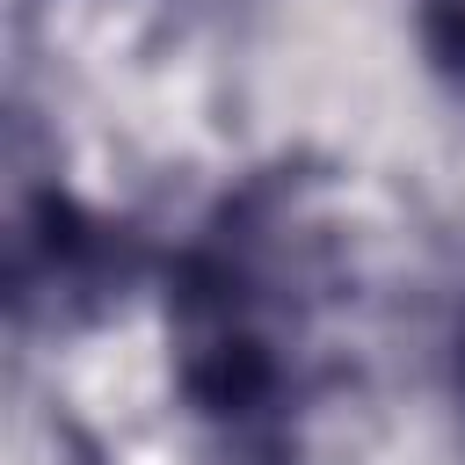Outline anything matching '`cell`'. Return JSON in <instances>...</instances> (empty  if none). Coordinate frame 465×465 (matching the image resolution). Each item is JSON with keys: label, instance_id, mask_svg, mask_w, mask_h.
Wrapping results in <instances>:
<instances>
[{"label": "cell", "instance_id": "cell-1", "mask_svg": "<svg viewBox=\"0 0 465 465\" xmlns=\"http://www.w3.org/2000/svg\"><path fill=\"white\" fill-rule=\"evenodd\" d=\"M262 196L225 203V218L182 254L167 327H174V378L189 414L232 458H283L298 414V305L276 298V247H269Z\"/></svg>", "mask_w": 465, "mask_h": 465}, {"label": "cell", "instance_id": "cell-2", "mask_svg": "<svg viewBox=\"0 0 465 465\" xmlns=\"http://www.w3.org/2000/svg\"><path fill=\"white\" fill-rule=\"evenodd\" d=\"M458 400H465V327H458Z\"/></svg>", "mask_w": 465, "mask_h": 465}]
</instances>
